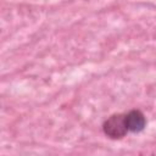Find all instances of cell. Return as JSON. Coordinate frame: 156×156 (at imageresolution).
<instances>
[{"label":"cell","instance_id":"6da1fadb","mask_svg":"<svg viewBox=\"0 0 156 156\" xmlns=\"http://www.w3.org/2000/svg\"><path fill=\"white\" fill-rule=\"evenodd\" d=\"M102 129L104 133L110 136L111 139H121L123 138L128 129L126 126V119H124V115H112L111 117H108L104 124H102Z\"/></svg>","mask_w":156,"mask_h":156},{"label":"cell","instance_id":"7a4b0ae2","mask_svg":"<svg viewBox=\"0 0 156 156\" xmlns=\"http://www.w3.org/2000/svg\"><path fill=\"white\" fill-rule=\"evenodd\" d=\"M124 119H126V126H127L128 132H133V133L141 132L146 124L145 116L139 110L129 111L128 113L124 115Z\"/></svg>","mask_w":156,"mask_h":156}]
</instances>
